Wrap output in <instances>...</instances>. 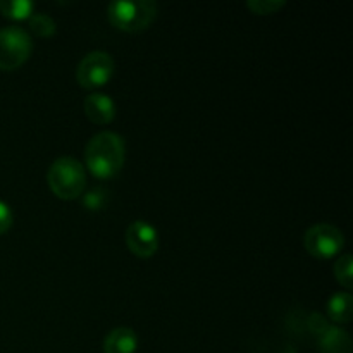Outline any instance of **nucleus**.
<instances>
[{
    "label": "nucleus",
    "mask_w": 353,
    "mask_h": 353,
    "mask_svg": "<svg viewBox=\"0 0 353 353\" xmlns=\"http://www.w3.org/2000/svg\"><path fill=\"white\" fill-rule=\"evenodd\" d=\"M12 209L7 202L0 200V234L6 233L10 226H12Z\"/></svg>",
    "instance_id": "nucleus-17"
},
{
    "label": "nucleus",
    "mask_w": 353,
    "mask_h": 353,
    "mask_svg": "<svg viewBox=\"0 0 353 353\" xmlns=\"http://www.w3.org/2000/svg\"><path fill=\"white\" fill-rule=\"evenodd\" d=\"M114 72V59L105 50H92L79 61L76 79L83 88H97L105 85Z\"/></svg>",
    "instance_id": "nucleus-6"
},
{
    "label": "nucleus",
    "mask_w": 353,
    "mask_h": 353,
    "mask_svg": "<svg viewBox=\"0 0 353 353\" xmlns=\"http://www.w3.org/2000/svg\"><path fill=\"white\" fill-rule=\"evenodd\" d=\"M107 196H109V192L105 188L95 186V188L83 193V205L90 210H99L107 203Z\"/></svg>",
    "instance_id": "nucleus-15"
},
{
    "label": "nucleus",
    "mask_w": 353,
    "mask_h": 353,
    "mask_svg": "<svg viewBox=\"0 0 353 353\" xmlns=\"http://www.w3.org/2000/svg\"><path fill=\"white\" fill-rule=\"evenodd\" d=\"M0 12L10 19H28L34 12L31 0H0Z\"/></svg>",
    "instance_id": "nucleus-12"
},
{
    "label": "nucleus",
    "mask_w": 353,
    "mask_h": 353,
    "mask_svg": "<svg viewBox=\"0 0 353 353\" xmlns=\"http://www.w3.org/2000/svg\"><path fill=\"white\" fill-rule=\"evenodd\" d=\"M319 350L321 353H352L353 341L347 330L336 324H330L319 336Z\"/></svg>",
    "instance_id": "nucleus-10"
},
{
    "label": "nucleus",
    "mask_w": 353,
    "mask_h": 353,
    "mask_svg": "<svg viewBox=\"0 0 353 353\" xmlns=\"http://www.w3.org/2000/svg\"><path fill=\"white\" fill-rule=\"evenodd\" d=\"M47 181L52 192L64 200L78 199L85 193L86 171L85 165L71 155H61L50 164Z\"/></svg>",
    "instance_id": "nucleus-2"
},
{
    "label": "nucleus",
    "mask_w": 353,
    "mask_h": 353,
    "mask_svg": "<svg viewBox=\"0 0 353 353\" xmlns=\"http://www.w3.org/2000/svg\"><path fill=\"white\" fill-rule=\"evenodd\" d=\"M30 26L38 37H52L57 31V23L54 17L47 12H33L30 17Z\"/></svg>",
    "instance_id": "nucleus-13"
},
{
    "label": "nucleus",
    "mask_w": 353,
    "mask_h": 353,
    "mask_svg": "<svg viewBox=\"0 0 353 353\" xmlns=\"http://www.w3.org/2000/svg\"><path fill=\"white\" fill-rule=\"evenodd\" d=\"M138 348V334L133 327H114L103 338V353H134Z\"/></svg>",
    "instance_id": "nucleus-9"
},
{
    "label": "nucleus",
    "mask_w": 353,
    "mask_h": 353,
    "mask_svg": "<svg viewBox=\"0 0 353 353\" xmlns=\"http://www.w3.org/2000/svg\"><path fill=\"white\" fill-rule=\"evenodd\" d=\"M117 105L107 93L93 92L85 99V112L95 124H107L116 116Z\"/></svg>",
    "instance_id": "nucleus-8"
},
{
    "label": "nucleus",
    "mask_w": 353,
    "mask_h": 353,
    "mask_svg": "<svg viewBox=\"0 0 353 353\" xmlns=\"http://www.w3.org/2000/svg\"><path fill=\"white\" fill-rule=\"evenodd\" d=\"M126 243L138 257H150L159 248V233L154 224L145 219H137L128 226Z\"/></svg>",
    "instance_id": "nucleus-7"
},
{
    "label": "nucleus",
    "mask_w": 353,
    "mask_h": 353,
    "mask_svg": "<svg viewBox=\"0 0 353 353\" xmlns=\"http://www.w3.org/2000/svg\"><path fill=\"white\" fill-rule=\"evenodd\" d=\"M303 245L307 252L317 259H331L345 245V234L340 228L330 223H317L305 231Z\"/></svg>",
    "instance_id": "nucleus-5"
},
{
    "label": "nucleus",
    "mask_w": 353,
    "mask_h": 353,
    "mask_svg": "<svg viewBox=\"0 0 353 353\" xmlns=\"http://www.w3.org/2000/svg\"><path fill=\"white\" fill-rule=\"evenodd\" d=\"M334 276L347 290L353 288V257L352 254H341L334 262Z\"/></svg>",
    "instance_id": "nucleus-14"
},
{
    "label": "nucleus",
    "mask_w": 353,
    "mask_h": 353,
    "mask_svg": "<svg viewBox=\"0 0 353 353\" xmlns=\"http://www.w3.org/2000/svg\"><path fill=\"white\" fill-rule=\"evenodd\" d=\"M157 16L154 0H112L107 7V17L123 31H143Z\"/></svg>",
    "instance_id": "nucleus-3"
},
{
    "label": "nucleus",
    "mask_w": 353,
    "mask_h": 353,
    "mask_svg": "<svg viewBox=\"0 0 353 353\" xmlns=\"http://www.w3.org/2000/svg\"><path fill=\"white\" fill-rule=\"evenodd\" d=\"M33 50L30 33L19 26L0 28V69L12 71L28 61Z\"/></svg>",
    "instance_id": "nucleus-4"
},
{
    "label": "nucleus",
    "mask_w": 353,
    "mask_h": 353,
    "mask_svg": "<svg viewBox=\"0 0 353 353\" xmlns=\"http://www.w3.org/2000/svg\"><path fill=\"white\" fill-rule=\"evenodd\" d=\"M86 168L95 178L109 179L121 171L126 159L124 138L116 131H100L93 134L85 148Z\"/></svg>",
    "instance_id": "nucleus-1"
},
{
    "label": "nucleus",
    "mask_w": 353,
    "mask_h": 353,
    "mask_svg": "<svg viewBox=\"0 0 353 353\" xmlns=\"http://www.w3.org/2000/svg\"><path fill=\"white\" fill-rule=\"evenodd\" d=\"M327 317L333 323L347 324L353 317V296L350 292H336L327 300Z\"/></svg>",
    "instance_id": "nucleus-11"
},
{
    "label": "nucleus",
    "mask_w": 353,
    "mask_h": 353,
    "mask_svg": "<svg viewBox=\"0 0 353 353\" xmlns=\"http://www.w3.org/2000/svg\"><path fill=\"white\" fill-rule=\"evenodd\" d=\"M248 9L254 10L255 14H261V16H265V14H272L276 10H279L281 7L286 6L285 0H248L247 2Z\"/></svg>",
    "instance_id": "nucleus-16"
}]
</instances>
